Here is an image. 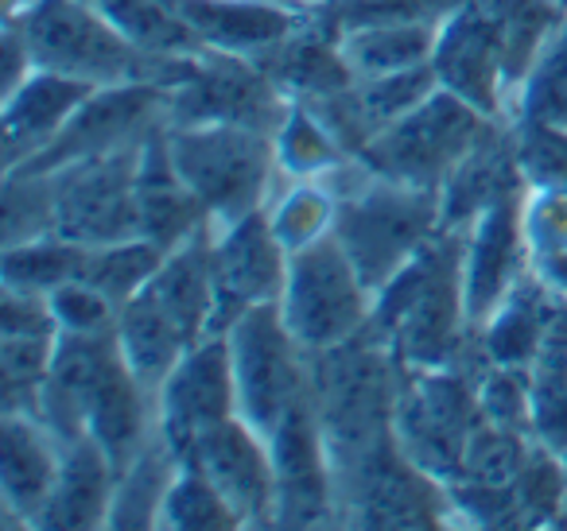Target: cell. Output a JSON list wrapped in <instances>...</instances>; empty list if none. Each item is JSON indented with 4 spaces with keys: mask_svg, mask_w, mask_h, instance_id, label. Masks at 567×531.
I'll use <instances>...</instances> for the list:
<instances>
[{
    "mask_svg": "<svg viewBox=\"0 0 567 531\" xmlns=\"http://www.w3.org/2000/svg\"><path fill=\"white\" fill-rule=\"evenodd\" d=\"M466 233L447 229L440 233L378 291L370 330L393 350V357L409 368H447L458 365L466 345L478 330L466 314Z\"/></svg>",
    "mask_w": 567,
    "mask_h": 531,
    "instance_id": "cell-1",
    "label": "cell"
},
{
    "mask_svg": "<svg viewBox=\"0 0 567 531\" xmlns=\"http://www.w3.org/2000/svg\"><path fill=\"white\" fill-rule=\"evenodd\" d=\"M401 361L373 330L311 353V404L323 430L331 473L362 461L393 438Z\"/></svg>",
    "mask_w": 567,
    "mask_h": 531,
    "instance_id": "cell-2",
    "label": "cell"
},
{
    "mask_svg": "<svg viewBox=\"0 0 567 531\" xmlns=\"http://www.w3.org/2000/svg\"><path fill=\"white\" fill-rule=\"evenodd\" d=\"M20 32L28 40L35 66L71 74L90 86H121V82H148V86L175 90L187 82L198 55H148L133 48L117 32L97 0H40Z\"/></svg>",
    "mask_w": 567,
    "mask_h": 531,
    "instance_id": "cell-3",
    "label": "cell"
},
{
    "mask_svg": "<svg viewBox=\"0 0 567 531\" xmlns=\"http://www.w3.org/2000/svg\"><path fill=\"white\" fill-rule=\"evenodd\" d=\"M440 190L404 187L370 171L358 187L342 190L334 214V237L373 295L440 233Z\"/></svg>",
    "mask_w": 567,
    "mask_h": 531,
    "instance_id": "cell-4",
    "label": "cell"
},
{
    "mask_svg": "<svg viewBox=\"0 0 567 531\" xmlns=\"http://www.w3.org/2000/svg\"><path fill=\"white\" fill-rule=\"evenodd\" d=\"M463 353L458 365L447 368H409L401 365V392H396V412H393V435L396 446L412 466L432 473L435 481H455L463 469V450L471 430L478 427L486 415L478 407V376L486 353Z\"/></svg>",
    "mask_w": 567,
    "mask_h": 531,
    "instance_id": "cell-5",
    "label": "cell"
},
{
    "mask_svg": "<svg viewBox=\"0 0 567 531\" xmlns=\"http://www.w3.org/2000/svg\"><path fill=\"white\" fill-rule=\"evenodd\" d=\"M167 144L183 183L210 214V226H234L265 206L276 164V136L241 125H172Z\"/></svg>",
    "mask_w": 567,
    "mask_h": 531,
    "instance_id": "cell-6",
    "label": "cell"
},
{
    "mask_svg": "<svg viewBox=\"0 0 567 531\" xmlns=\"http://www.w3.org/2000/svg\"><path fill=\"white\" fill-rule=\"evenodd\" d=\"M373 299L378 295L365 288L339 237L327 233L308 249L292 252L280 314L303 350L323 353L370 330Z\"/></svg>",
    "mask_w": 567,
    "mask_h": 531,
    "instance_id": "cell-7",
    "label": "cell"
},
{
    "mask_svg": "<svg viewBox=\"0 0 567 531\" xmlns=\"http://www.w3.org/2000/svg\"><path fill=\"white\" fill-rule=\"evenodd\" d=\"M234 357L237 415L260 435H272L296 404L311 396V353L292 337L280 303L249 306L226 330Z\"/></svg>",
    "mask_w": 567,
    "mask_h": 531,
    "instance_id": "cell-8",
    "label": "cell"
},
{
    "mask_svg": "<svg viewBox=\"0 0 567 531\" xmlns=\"http://www.w3.org/2000/svg\"><path fill=\"white\" fill-rule=\"evenodd\" d=\"M489 121L494 117H486V113H478L463 97L440 86L424 105H416L401 121L381 128L358 152L354 164H362L378 179H393L420 190H440Z\"/></svg>",
    "mask_w": 567,
    "mask_h": 531,
    "instance_id": "cell-9",
    "label": "cell"
},
{
    "mask_svg": "<svg viewBox=\"0 0 567 531\" xmlns=\"http://www.w3.org/2000/svg\"><path fill=\"white\" fill-rule=\"evenodd\" d=\"M339 516L354 528H443L455 516L447 485L404 458L396 435L334 473Z\"/></svg>",
    "mask_w": 567,
    "mask_h": 531,
    "instance_id": "cell-10",
    "label": "cell"
},
{
    "mask_svg": "<svg viewBox=\"0 0 567 531\" xmlns=\"http://www.w3.org/2000/svg\"><path fill=\"white\" fill-rule=\"evenodd\" d=\"M292 105V97L252 59L226 55V51H203L187 82L167 90L172 125H241L276 136Z\"/></svg>",
    "mask_w": 567,
    "mask_h": 531,
    "instance_id": "cell-11",
    "label": "cell"
},
{
    "mask_svg": "<svg viewBox=\"0 0 567 531\" xmlns=\"http://www.w3.org/2000/svg\"><path fill=\"white\" fill-rule=\"evenodd\" d=\"M141 140L59 167L55 171V195H59L55 233L59 237L90 244V249L141 237V206H136Z\"/></svg>",
    "mask_w": 567,
    "mask_h": 531,
    "instance_id": "cell-12",
    "label": "cell"
},
{
    "mask_svg": "<svg viewBox=\"0 0 567 531\" xmlns=\"http://www.w3.org/2000/svg\"><path fill=\"white\" fill-rule=\"evenodd\" d=\"M292 252L276 237L268 210L214 226V334H226L249 306L280 303Z\"/></svg>",
    "mask_w": 567,
    "mask_h": 531,
    "instance_id": "cell-13",
    "label": "cell"
},
{
    "mask_svg": "<svg viewBox=\"0 0 567 531\" xmlns=\"http://www.w3.org/2000/svg\"><path fill=\"white\" fill-rule=\"evenodd\" d=\"M159 117H167L164 86H148V82L97 86L90 94V102L63 125V133L20 167H28V171H59L66 164H79V159L102 156V152H113L121 144L141 140Z\"/></svg>",
    "mask_w": 567,
    "mask_h": 531,
    "instance_id": "cell-14",
    "label": "cell"
},
{
    "mask_svg": "<svg viewBox=\"0 0 567 531\" xmlns=\"http://www.w3.org/2000/svg\"><path fill=\"white\" fill-rule=\"evenodd\" d=\"M237 415V384L234 357H229L226 334H210L183 353L156 392V419L179 461H187L195 438L206 427Z\"/></svg>",
    "mask_w": 567,
    "mask_h": 531,
    "instance_id": "cell-15",
    "label": "cell"
},
{
    "mask_svg": "<svg viewBox=\"0 0 567 531\" xmlns=\"http://www.w3.org/2000/svg\"><path fill=\"white\" fill-rule=\"evenodd\" d=\"M276 466V528H319L339 516L334 473L311 396L268 435Z\"/></svg>",
    "mask_w": 567,
    "mask_h": 531,
    "instance_id": "cell-16",
    "label": "cell"
},
{
    "mask_svg": "<svg viewBox=\"0 0 567 531\" xmlns=\"http://www.w3.org/2000/svg\"><path fill=\"white\" fill-rule=\"evenodd\" d=\"M432 66L440 86L463 97L478 113L505 121L509 86H505V51L502 32L486 0H466L440 24V40L432 51Z\"/></svg>",
    "mask_w": 567,
    "mask_h": 531,
    "instance_id": "cell-17",
    "label": "cell"
},
{
    "mask_svg": "<svg viewBox=\"0 0 567 531\" xmlns=\"http://www.w3.org/2000/svg\"><path fill=\"white\" fill-rule=\"evenodd\" d=\"M187 461L218 485L245 528H276L272 446L241 415H229V419L206 427L190 446Z\"/></svg>",
    "mask_w": 567,
    "mask_h": 531,
    "instance_id": "cell-18",
    "label": "cell"
},
{
    "mask_svg": "<svg viewBox=\"0 0 567 531\" xmlns=\"http://www.w3.org/2000/svg\"><path fill=\"white\" fill-rule=\"evenodd\" d=\"M520 198L489 206L466 233V257H463V280H466V314L471 326L482 330L489 314L505 303L513 283L533 268L525 244V226H520Z\"/></svg>",
    "mask_w": 567,
    "mask_h": 531,
    "instance_id": "cell-19",
    "label": "cell"
},
{
    "mask_svg": "<svg viewBox=\"0 0 567 531\" xmlns=\"http://www.w3.org/2000/svg\"><path fill=\"white\" fill-rule=\"evenodd\" d=\"M517 195H525V175H520L517 164V136H513L509 121H489L440 187L443 226L471 229L489 206Z\"/></svg>",
    "mask_w": 567,
    "mask_h": 531,
    "instance_id": "cell-20",
    "label": "cell"
},
{
    "mask_svg": "<svg viewBox=\"0 0 567 531\" xmlns=\"http://www.w3.org/2000/svg\"><path fill=\"white\" fill-rule=\"evenodd\" d=\"M63 469V442L43 419L24 412H4L0 419V504L9 523L40 520L51 489Z\"/></svg>",
    "mask_w": 567,
    "mask_h": 531,
    "instance_id": "cell-21",
    "label": "cell"
},
{
    "mask_svg": "<svg viewBox=\"0 0 567 531\" xmlns=\"http://www.w3.org/2000/svg\"><path fill=\"white\" fill-rule=\"evenodd\" d=\"M136 206H141V237L156 241L164 252L187 241L195 229L210 221L206 206L195 198V190L183 183L179 167L172 159L167 144V117L144 133L141 164H136Z\"/></svg>",
    "mask_w": 567,
    "mask_h": 531,
    "instance_id": "cell-22",
    "label": "cell"
},
{
    "mask_svg": "<svg viewBox=\"0 0 567 531\" xmlns=\"http://www.w3.org/2000/svg\"><path fill=\"white\" fill-rule=\"evenodd\" d=\"M94 90L71 74L35 66L12 94H4V171L48 148Z\"/></svg>",
    "mask_w": 567,
    "mask_h": 531,
    "instance_id": "cell-23",
    "label": "cell"
},
{
    "mask_svg": "<svg viewBox=\"0 0 567 531\" xmlns=\"http://www.w3.org/2000/svg\"><path fill=\"white\" fill-rule=\"evenodd\" d=\"M252 63L292 102H316V97L339 94L358 82L354 66L347 63V51H342V35L323 17H308L292 35H284L276 48L260 51Z\"/></svg>",
    "mask_w": 567,
    "mask_h": 531,
    "instance_id": "cell-24",
    "label": "cell"
},
{
    "mask_svg": "<svg viewBox=\"0 0 567 531\" xmlns=\"http://www.w3.org/2000/svg\"><path fill=\"white\" fill-rule=\"evenodd\" d=\"M113 492H117V466L102 450L97 438H74L63 442V469L43 504L35 528L51 531H90L110 528Z\"/></svg>",
    "mask_w": 567,
    "mask_h": 531,
    "instance_id": "cell-25",
    "label": "cell"
},
{
    "mask_svg": "<svg viewBox=\"0 0 567 531\" xmlns=\"http://www.w3.org/2000/svg\"><path fill=\"white\" fill-rule=\"evenodd\" d=\"M206 51L257 59L292 35L308 17L280 0H175Z\"/></svg>",
    "mask_w": 567,
    "mask_h": 531,
    "instance_id": "cell-26",
    "label": "cell"
},
{
    "mask_svg": "<svg viewBox=\"0 0 567 531\" xmlns=\"http://www.w3.org/2000/svg\"><path fill=\"white\" fill-rule=\"evenodd\" d=\"M156 306L175 322L190 345L214 334V226L206 221L203 229L175 244L164 257L159 272L152 275L148 288Z\"/></svg>",
    "mask_w": 567,
    "mask_h": 531,
    "instance_id": "cell-27",
    "label": "cell"
},
{
    "mask_svg": "<svg viewBox=\"0 0 567 531\" xmlns=\"http://www.w3.org/2000/svg\"><path fill=\"white\" fill-rule=\"evenodd\" d=\"M559 306V291L540 275V268H528L505 303L489 314V322L478 330V345L494 365L528 368L540 353V342L551 326V314Z\"/></svg>",
    "mask_w": 567,
    "mask_h": 531,
    "instance_id": "cell-28",
    "label": "cell"
},
{
    "mask_svg": "<svg viewBox=\"0 0 567 531\" xmlns=\"http://www.w3.org/2000/svg\"><path fill=\"white\" fill-rule=\"evenodd\" d=\"M117 345H121V353H125L128 368L136 373V381H141L152 396H156L159 384L172 376V368L183 361V353L190 350V342L175 330V322L159 311L148 291L128 299L117 311Z\"/></svg>",
    "mask_w": 567,
    "mask_h": 531,
    "instance_id": "cell-29",
    "label": "cell"
},
{
    "mask_svg": "<svg viewBox=\"0 0 567 531\" xmlns=\"http://www.w3.org/2000/svg\"><path fill=\"white\" fill-rule=\"evenodd\" d=\"M435 40H440V24L432 20H378V24L342 32V51L358 79H378V74L432 63Z\"/></svg>",
    "mask_w": 567,
    "mask_h": 531,
    "instance_id": "cell-30",
    "label": "cell"
},
{
    "mask_svg": "<svg viewBox=\"0 0 567 531\" xmlns=\"http://www.w3.org/2000/svg\"><path fill=\"white\" fill-rule=\"evenodd\" d=\"M179 466V454L156 427L148 442L136 450V458L117 473L110 528H159V512H164L167 489H172Z\"/></svg>",
    "mask_w": 567,
    "mask_h": 531,
    "instance_id": "cell-31",
    "label": "cell"
},
{
    "mask_svg": "<svg viewBox=\"0 0 567 531\" xmlns=\"http://www.w3.org/2000/svg\"><path fill=\"white\" fill-rule=\"evenodd\" d=\"M533 388V435L544 446L567 454V299L551 314V326L540 342V353L528 365Z\"/></svg>",
    "mask_w": 567,
    "mask_h": 531,
    "instance_id": "cell-32",
    "label": "cell"
},
{
    "mask_svg": "<svg viewBox=\"0 0 567 531\" xmlns=\"http://www.w3.org/2000/svg\"><path fill=\"white\" fill-rule=\"evenodd\" d=\"M97 9L117 24V32L133 48L148 55H203L206 51L175 0H97Z\"/></svg>",
    "mask_w": 567,
    "mask_h": 531,
    "instance_id": "cell-33",
    "label": "cell"
},
{
    "mask_svg": "<svg viewBox=\"0 0 567 531\" xmlns=\"http://www.w3.org/2000/svg\"><path fill=\"white\" fill-rule=\"evenodd\" d=\"M86 260H90V244L48 233V237H35V241L9 244V249H4V260H0V283L51 295V291L63 288V283L82 280Z\"/></svg>",
    "mask_w": 567,
    "mask_h": 531,
    "instance_id": "cell-34",
    "label": "cell"
},
{
    "mask_svg": "<svg viewBox=\"0 0 567 531\" xmlns=\"http://www.w3.org/2000/svg\"><path fill=\"white\" fill-rule=\"evenodd\" d=\"M276 164L292 179H323V175L342 171V164H354V159L308 105L296 102L280 133H276Z\"/></svg>",
    "mask_w": 567,
    "mask_h": 531,
    "instance_id": "cell-35",
    "label": "cell"
},
{
    "mask_svg": "<svg viewBox=\"0 0 567 531\" xmlns=\"http://www.w3.org/2000/svg\"><path fill=\"white\" fill-rule=\"evenodd\" d=\"M59 334H0V412L35 415Z\"/></svg>",
    "mask_w": 567,
    "mask_h": 531,
    "instance_id": "cell-36",
    "label": "cell"
},
{
    "mask_svg": "<svg viewBox=\"0 0 567 531\" xmlns=\"http://www.w3.org/2000/svg\"><path fill=\"white\" fill-rule=\"evenodd\" d=\"M167 252L159 249L148 237H128V241H113V244H97L90 249L86 272L82 280L94 283L113 306H125L128 299H136L144 288L152 283V275L159 272Z\"/></svg>",
    "mask_w": 567,
    "mask_h": 531,
    "instance_id": "cell-37",
    "label": "cell"
},
{
    "mask_svg": "<svg viewBox=\"0 0 567 531\" xmlns=\"http://www.w3.org/2000/svg\"><path fill=\"white\" fill-rule=\"evenodd\" d=\"M435 90H440V74H435L432 63H424V66H409V71L378 74V79H358L350 94H354V110L373 140L381 128H389L404 113L424 105Z\"/></svg>",
    "mask_w": 567,
    "mask_h": 531,
    "instance_id": "cell-38",
    "label": "cell"
},
{
    "mask_svg": "<svg viewBox=\"0 0 567 531\" xmlns=\"http://www.w3.org/2000/svg\"><path fill=\"white\" fill-rule=\"evenodd\" d=\"M0 210H4V249L55 233V218H59L55 171L9 167V171H4Z\"/></svg>",
    "mask_w": 567,
    "mask_h": 531,
    "instance_id": "cell-39",
    "label": "cell"
},
{
    "mask_svg": "<svg viewBox=\"0 0 567 531\" xmlns=\"http://www.w3.org/2000/svg\"><path fill=\"white\" fill-rule=\"evenodd\" d=\"M159 528L172 531H234L245 528L241 516L234 512L221 489L203 473L198 466L183 461L175 473L172 489H167L164 512H159Z\"/></svg>",
    "mask_w": 567,
    "mask_h": 531,
    "instance_id": "cell-40",
    "label": "cell"
},
{
    "mask_svg": "<svg viewBox=\"0 0 567 531\" xmlns=\"http://www.w3.org/2000/svg\"><path fill=\"white\" fill-rule=\"evenodd\" d=\"M533 446H536V435H528V430L482 419L478 427L471 430V438H466L458 477H463V481H482V485H513L520 469H525Z\"/></svg>",
    "mask_w": 567,
    "mask_h": 531,
    "instance_id": "cell-41",
    "label": "cell"
},
{
    "mask_svg": "<svg viewBox=\"0 0 567 531\" xmlns=\"http://www.w3.org/2000/svg\"><path fill=\"white\" fill-rule=\"evenodd\" d=\"M276 237L288 252H300L316 244L319 237L334 233V214H339V195L323 187L319 179H296V187L276 206H265Z\"/></svg>",
    "mask_w": 567,
    "mask_h": 531,
    "instance_id": "cell-42",
    "label": "cell"
},
{
    "mask_svg": "<svg viewBox=\"0 0 567 531\" xmlns=\"http://www.w3.org/2000/svg\"><path fill=\"white\" fill-rule=\"evenodd\" d=\"M513 136L525 187H567V125L517 117Z\"/></svg>",
    "mask_w": 567,
    "mask_h": 531,
    "instance_id": "cell-43",
    "label": "cell"
},
{
    "mask_svg": "<svg viewBox=\"0 0 567 531\" xmlns=\"http://www.w3.org/2000/svg\"><path fill=\"white\" fill-rule=\"evenodd\" d=\"M520 226L533 264L567 257V187H525Z\"/></svg>",
    "mask_w": 567,
    "mask_h": 531,
    "instance_id": "cell-44",
    "label": "cell"
},
{
    "mask_svg": "<svg viewBox=\"0 0 567 531\" xmlns=\"http://www.w3.org/2000/svg\"><path fill=\"white\" fill-rule=\"evenodd\" d=\"M474 384H478V407L486 419L533 435V388H528V368L486 361V365L478 368V376H474Z\"/></svg>",
    "mask_w": 567,
    "mask_h": 531,
    "instance_id": "cell-45",
    "label": "cell"
},
{
    "mask_svg": "<svg viewBox=\"0 0 567 531\" xmlns=\"http://www.w3.org/2000/svg\"><path fill=\"white\" fill-rule=\"evenodd\" d=\"M51 311H55L59 334H102L117 326V306L86 280H71L51 291Z\"/></svg>",
    "mask_w": 567,
    "mask_h": 531,
    "instance_id": "cell-46",
    "label": "cell"
},
{
    "mask_svg": "<svg viewBox=\"0 0 567 531\" xmlns=\"http://www.w3.org/2000/svg\"><path fill=\"white\" fill-rule=\"evenodd\" d=\"M0 334H59L55 311L43 291L9 288L0 295Z\"/></svg>",
    "mask_w": 567,
    "mask_h": 531,
    "instance_id": "cell-47",
    "label": "cell"
},
{
    "mask_svg": "<svg viewBox=\"0 0 567 531\" xmlns=\"http://www.w3.org/2000/svg\"><path fill=\"white\" fill-rule=\"evenodd\" d=\"M540 268V275L551 283V288L559 291V295L567 299V257H556V260H544V264H536Z\"/></svg>",
    "mask_w": 567,
    "mask_h": 531,
    "instance_id": "cell-48",
    "label": "cell"
},
{
    "mask_svg": "<svg viewBox=\"0 0 567 531\" xmlns=\"http://www.w3.org/2000/svg\"><path fill=\"white\" fill-rule=\"evenodd\" d=\"M559 4H564V9H567V0H559Z\"/></svg>",
    "mask_w": 567,
    "mask_h": 531,
    "instance_id": "cell-49",
    "label": "cell"
},
{
    "mask_svg": "<svg viewBox=\"0 0 567 531\" xmlns=\"http://www.w3.org/2000/svg\"><path fill=\"white\" fill-rule=\"evenodd\" d=\"M316 4H327V0H316Z\"/></svg>",
    "mask_w": 567,
    "mask_h": 531,
    "instance_id": "cell-50",
    "label": "cell"
}]
</instances>
